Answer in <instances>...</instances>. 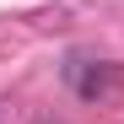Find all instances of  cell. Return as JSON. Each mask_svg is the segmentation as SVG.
Returning a JSON list of instances; mask_svg holds the SVG:
<instances>
[{"label": "cell", "mask_w": 124, "mask_h": 124, "mask_svg": "<svg viewBox=\"0 0 124 124\" xmlns=\"http://www.w3.org/2000/svg\"><path fill=\"white\" fill-rule=\"evenodd\" d=\"M65 81H70V92L76 97H86V102H97V97H108L113 92V65H102V59H70L65 65Z\"/></svg>", "instance_id": "obj_1"}]
</instances>
